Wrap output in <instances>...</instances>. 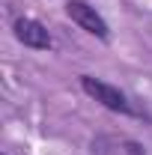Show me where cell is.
Here are the masks:
<instances>
[{
  "label": "cell",
  "mask_w": 152,
  "mask_h": 155,
  "mask_svg": "<svg viewBox=\"0 0 152 155\" xmlns=\"http://www.w3.org/2000/svg\"><path fill=\"white\" fill-rule=\"evenodd\" d=\"M81 87H84V93L90 98H95L98 104H104L107 110H114V114H131V101L125 98V93L114 87V84H104V81H98L93 75H84L81 78Z\"/></svg>",
  "instance_id": "1"
},
{
  "label": "cell",
  "mask_w": 152,
  "mask_h": 155,
  "mask_svg": "<svg viewBox=\"0 0 152 155\" xmlns=\"http://www.w3.org/2000/svg\"><path fill=\"white\" fill-rule=\"evenodd\" d=\"M66 15L75 21L81 30H87L90 36H98V39H107V36H111L107 21L95 12V6L84 3V0H69V3H66Z\"/></svg>",
  "instance_id": "2"
},
{
  "label": "cell",
  "mask_w": 152,
  "mask_h": 155,
  "mask_svg": "<svg viewBox=\"0 0 152 155\" xmlns=\"http://www.w3.org/2000/svg\"><path fill=\"white\" fill-rule=\"evenodd\" d=\"M15 39L24 42L27 48H36V51H48L54 42H51V33L33 18H18L15 21Z\"/></svg>",
  "instance_id": "3"
}]
</instances>
